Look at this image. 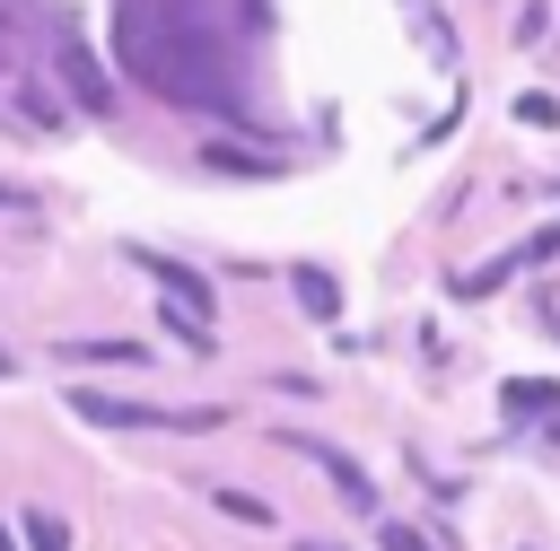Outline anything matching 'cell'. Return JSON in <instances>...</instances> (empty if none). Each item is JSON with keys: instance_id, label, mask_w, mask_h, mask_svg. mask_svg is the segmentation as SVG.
Returning a JSON list of instances; mask_svg holds the SVG:
<instances>
[{"instance_id": "cell-1", "label": "cell", "mask_w": 560, "mask_h": 551, "mask_svg": "<svg viewBox=\"0 0 560 551\" xmlns=\"http://www.w3.org/2000/svg\"><path fill=\"white\" fill-rule=\"evenodd\" d=\"M114 61L149 96L192 105V114H236V96H245L236 52L210 35V17L192 0H114Z\"/></svg>"}, {"instance_id": "cell-2", "label": "cell", "mask_w": 560, "mask_h": 551, "mask_svg": "<svg viewBox=\"0 0 560 551\" xmlns=\"http://www.w3.org/2000/svg\"><path fill=\"white\" fill-rule=\"evenodd\" d=\"M289 446H298L306 464H324V472H332V490H341V507H359V516H376V481H368V472H359V464H350L341 446H324L315 429H289Z\"/></svg>"}, {"instance_id": "cell-3", "label": "cell", "mask_w": 560, "mask_h": 551, "mask_svg": "<svg viewBox=\"0 0 560 551\" xmlns=\"http://www.w3.org/2000/svg\"><path fill=\"white\" fill-rule=\"evenodd\" d=\"M52 79L70 87V105H79V114H114V79H105V70L79 52V35H61V52H52Z\"/></svg>"}, {"instance_id": "cell-4", "label": "cell", "mask_w": 560, "mask_h": 551, "mask_svg": "<svg viewBox=\"0 0 560 551\" xmlns=\"http://www.w3.org/2000/svg\"><path fill=\"white\" fill-rule=\"evenodd\" d=\"M122 254H131V262H140V280H158L175 306L210 315V280H201V271H184V262H175V254H158V245H122Z\"/></svg>"}, {"instance_id": "cell-5", "label": "cell", "mask_w": 560, "mask_h": 551, "mask_svg": "<svg viewBox=\"0 0 560 551\" xmlns=\"http://www.w3.org/2000/svg\"><path fill=\"white\" fill-rule=\"evenodd\" d=\"M158 350L140 341H61V367H149Z\"/></svg>"}, {"instance_id": "cell-6", "label": "cell", "mask_w": 560, "mask_h": 551, "mask_svg": "<svg viewBox=\"0 0 560 551\" xmlns=\"http://www.w3.org/2000/svg\"><path fill=\"white\" fill-rule=\"evenodd\" d=\"M289 289H298V306H306V315H324V324L341 315V289H332V271H315V262H298V271H289Z\"/></svg>"}, {"instance_id": "cell-7", "label": "cell", "mask_w": 560, "mask_h": 551, "mask_svg": "<svg viewBox=\"0 0 560 551\" xmlns=\"http://www.w3.org/2000/svg\"><path fill=\"white\" fill-rule=\"evenodd\" d=\"M210 507L236 516V525H271V516H280L271 499H254V490H236V481H210Z\"/></svg>"}, {"instance_id": "cell-8", "label": "cell", "mask_w": 560, "mask_h": 551, "mask_svg": "<svg viewBox=\"0 0 560 551\" xmlns=\"http://www.w3.org/2000/svg\"><path fill=\"white\" fill-rule=\"evenodd\" d=\"M499 411H560V385H542V376H508V385H499Z\"/></svg>"}, {"instance_id": "cell-9", "label": "cell", "mask_w": 560, "mask_h": 551, "mask_svg": "<svg viewBox=\"0 0 560 551\" xmlns=\"http://www.w3.org/2000/svg\"><path fill=\"white\" fill-rule=\"evenodd\" d=\"M166 332H175L184 350H201V359L219 350V332H210V315H192V306H175V297H166Z\"/></svg>"}, {"instance_id": "cell-10", "label": "cell", "mask_w": 560, "mask_h": 551, "mask_svg": "<svg viewBox=\"0 0 560 551\" xmlns=\"http://www.w3.org/2000/svg\"><path fill=\"white\" fill-rule=\"evenodd\" d=\"M9 105H18V114H26L35 131H61V105H52V96H44L35 79H18V87H9Z\"/></svg>"}, {"instance_id": "cell-11", "label": "cell", "mask_w": 560, "mask_h": 551, "mask_svg": "<svg viewBox=\"0 0 560 551\" xmlns=\"http://www.w3.org/2000/svg\"><path fill=\"white\" fill-rule=\"evenodd\" d=\"M201 166H228V175H271L280 157H254V149H219V140H210V149H201Z\"/></svg>"}, {"instance_id": "cell-12", "label": "cell", "mask_w": 560, "mask_h": 551, "mask_svg": "<svg viewBox=\"0 0 560 551\" xmlns=\"http://www.w3.org/2000/svg\"><path fill=\"white\" fill-rule=\"evenodd\" d=\"M26 551H70V525L61 516H26Z\"/></svg>"}, {"instance_id": "cell-13", "label": "cell", "mask_w": 560, "mask_h": 551, "mask_svg": "<svg viewBox=\"0 0 560 551\" xmlns=\"http://www.w3.org/2000/svg\"><path fill=\"white\" fill-rule=\"evenodd\" d=\"M516 122H534V131H551V122H560V105H551L542 87H525V96H516Z\"/></svg>"}, {"instance_id": "cell-14", "label": "cell", "mask_w": 560, "mask_h": 551, "mask_svg": "<svg viewBox=\"0 0 560 551\" xmlns=\"http://www.w3.org/2000/svg\"><path fill=\"white\" fill-rule=\"evenodd\" d=\"M376 551H438L420 525H376Z\"/></svg>"}, {"instance_id": "cell-15", "label": "cell", "mask_w": 560, "mask_h": 551, "mask_svg": "<svg viewBox=\"0 0 560 551\" xmlns=\"http://www.w3.org/2000/svg\"><path fill=\"white\" fill-rule=\"evenodd\" d=\"M0 210H35V192H18V184H0Z\"/></svg>"}, {"instance_id": "cell-16", "label": "cell", "mask_w": 560, "mask_h": 551, "mask_svg": "<svg viewBox=\"0 0 560 551\" xmlns=\"http://www.w3.org/2000/svg\"><path fill=\"white\" fill-rule=\"evenodd\" d=\"M9 376H18V359H9V350H0V385H9Z\"/></svg>"}, {"instance_id": "cell-17", "label": "cell", "mask_w": 560, "mask_h": 551, "mask_svg": "<svg viewBox=\"0 0 560 551\" xmlns=\"http://www.w3.org/2000/svg\"><path fill=\"white\" fill-rule=\"evenodd\" d=\"M0 551H18V534H9V525H0Z\"/></svg>"}, {"instance_id": "cell-18", "label": "cell", "mask_w": 560, "mask_h": 551, "mask_svg": "<svg viewBox=\"0 0 560 551\" xmlns=\"http://www.w3.org/2000/svg\"><path fill=\"white\" fill-rule=\"evenodd\" d=\"M306 551H324V542H306Z\"/></svg>"}, {"instance_id": "cell-19", "label": "cell", "mask_w": 560, "mask_h": 551, "mask_svg": "<svg viewBox=\"0 0 560 551\" xmlns=\"http://www.w3.org/2000/svg\"><path fill=\"white\" fill-rule=\"evenodd\" d=\"M551 324H560V315H551Z\"/></svg>"}]
</instances>
